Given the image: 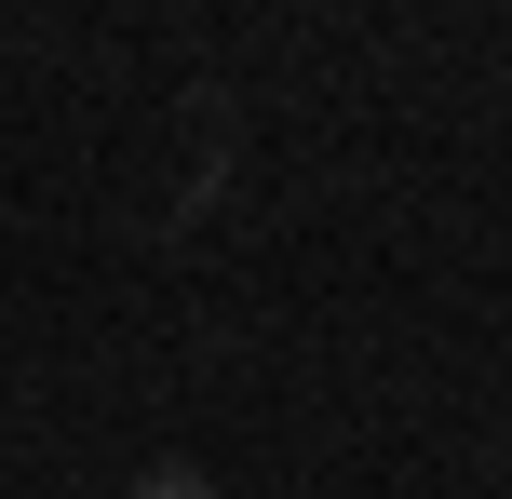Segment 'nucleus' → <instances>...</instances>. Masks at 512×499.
Masks as SVG:
<instances>
[{
  "label": "nucleus",
  "instance_id": "nucleus-1",
  "mask_svg": "<svg viewBox=\"0 0 512 499\" xmlns=\"http://www.w3.org/2000/svg\"><path fill=\"white\" fill-rule=\"evenodd\" d=\"M135 499H216V486L189 473V459H149V473H135Z\"/></svg>",
  "mask_w": 512,
  "mask_h": 499
}]
</instances>
